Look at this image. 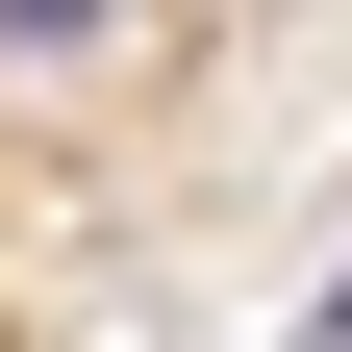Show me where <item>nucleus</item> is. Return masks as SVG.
I'll list each match as a JSON object with an SVG mask.
<instances>
[{"instance_id":"obj_1","label":"nucleus","mask_w":352,"mask_h":352,"mask_svg":"<svg viewBox=\"0 0 352 352\" xmlns=\"http://www.w3.org/2000/svg\"><path fill=\"white\" fill-rule=\"evenodd\" d=\"M327 352H352V277H327Z\"/></svg>"}]
</instances>
